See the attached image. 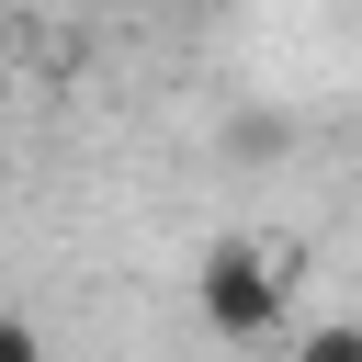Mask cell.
Returning <instances> with one entry per match:
<instances>
[{"instance_id": "obj_2", "label": "cell", "mask_w": 362, "mask_h": 362, "mask_svg": "<svg viewBox=\"0 0 362 362\" xmlns=\"http://www.w3.org/2000/svg\"><path fill=\"white\" fill-rule=\"evenodd\" d=\"M294 362H362V328H305Z\"/></svg>"}, {"instance_id": "obj_1", "label": "cell", "mask_w": 362, "mask_h": 362, "mask_svg": "<svg viewBox=\"0 0 362 362\" xmlns=\"http://www.w3.org/2000/svg\"><path fill=\"white\" fill-rule=\"evenodd\" d=\"M283 305H294L283 249H260V238H215V249L192 260V317H204L215 339H272Z\"/></svg>"}, {"instance_id": "obj_3", "label": "cell", "mask_w": 362, "mask_h": 362, "mask_svg": "<svg viewBox=\"0 0 362 362\" xmlns=\"http://www.w3.org/2000/svg\"><path fill=\"white\" fill-rule=\"evenodd\" d=\"M0 362H45V339H34V317H11V328H0Z\"/></svg>"}]
</instances>
